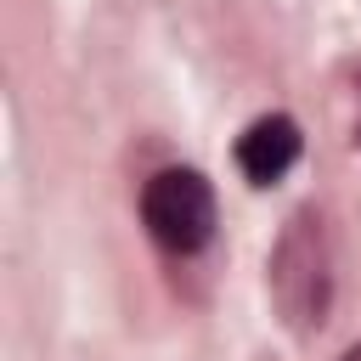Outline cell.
<instances>
[{"label": "cell", "mask_w": 361, "mask_h": 361, "mask_svg": "<svg viewBox=\"0 0 361 361\" xmlns=\"http://www.w3.org/2000/svg\"><path fill=\"white\" fill-rule=\"evenodd\" d=\"M271 299L293 333H316L333 305V248L322 214L299 209L271 248Z\"/></svg>", "instance_id": "6da1fadb"}, {"label": "cell", "mask_w": 361, "mask_h": 361, "mask_svg": "<svg viewBox=\"0 0 361 361\" xmlns=\"http://www.w3.org/2000/svg\"><path fill=\"white\" fill-rule=\"evenodd\" d=\"M141 220L169 254H197L214 237V192L197 169H158L141 186Z\"/></svg>", "instance_id": "7a4b0ae2"}, {"label": "cell", "mask_w": 361, "mask_h": 361, "mask_svg": "<svg viewBox=\"0 0 361 361\" xmlns=\"http://www.w3.org/2000/svg\"><path fill=\"white\" fill-rule=\"evenodd\" d=\"M299 147H305V135H299V124H293L288 113L254 118V124L237 135V169H243L254 186H271V180H282V175L293 169Z\"/></svg>", "instance_id": "3957f363"}, {"label": "cell", "mask_w": 361, "mask_h": 361, "mask_svg": "<svg viewBox=\"0 0 361 361\" xmlns=\"http://www.w3.org/2000/svg\"><path fill=\"white\" fill-rule=\"evenodd\" d=\"M344 361H361V344H355V350H344Z\"/></svg>", "instance_id": "277c9868"}]
</instances>
